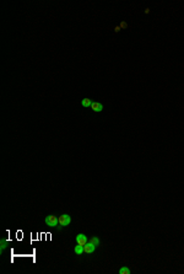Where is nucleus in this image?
<instances>
[{"label": "nucleus", "instance_id": "3", "mask_svg": "<svg viewBox=\"0 0 184 274\" xmlns=\"http://www.w3.org/2000/svg\"><path fill=\"white\" fill-rule=\"evenodd\" d=\"M87 242H89V239L85 234H78L76 235V244H79L81 246H85Z\"/></svg>", "mask_w": 184, "mask_h": 274}, {"label": "nucleus", "instance_id": "6", "mask_svg": "<svg viewBox=\"0 0 184 274\" xmlns=\"http://www.w3.org/2000/svg\"><path fill=\"white\" fill-rule=\"evenodd\" d=\"M74 252L76 253V255H79V256L82 255V253H85V252H84V246H81V245L78 244V245L74 247Z\"/></svg>", "mask_w": 184, "mask_h": 274}, {"label": "nucleus", "instance_id": "11", "mask_svg": "<svg viewBox=\"0 0 184 274\" xmlns=\"http://www.w3.org/2000/svg\"><path fill=\"white\" fill-rule=\"evenodd\" d=\"M126 27H128L126 22H122V23H120V28H126Z\"/></svg>", "mask_w": 184, "mask_h": 274}, {"label": "nucleus", "instance_id": "4", "mask_svg": "<svg viewBox=\"0 0 184 274\" xmlns=\"http://www.w3.org/2000/svg\"><path fill=\"white\" fill-rule=\"evenodd\" d=\"M96 247H97V246H95L93 244H92V242L89 241L87 244L84 246V252H85V253H93L95 250H96Z\"/></svg>", "mask_w": 184, "mask_h": 274}, {"label": "nucleus", "instance_id": "1", "mask_svg": "<svg viewBox=\"0 0 184 274\" xmlns=\"http://www.w3.org/2000/svg\"><path fill=\"white\" fill-rule=\"evenodd\" d=\"M44 223L49 227H57L59 224V218H57V215H54V214H50L44 218Z\"/></svg>", "mask_w": 184, "mask_h": 274}, {"label": "nucleus", "instance_id": "2", "mask_svg": "<svg viewBox=\"0 0 184 274\" xmlns=\"http://www.w3.org/2000/svg\"><path fill=\"white\" fill-rule=\"evenodd\" d=\"M71 223V216L69 214H63L59 216V225L60 226H69Z\"/></svg>", "mask_w": 184, "mask_h": 274}, {"label": "nucleus", "instance_id": "7", "mask_svg": "<svg viewBox=\"0 0 184 274\" xmlns=\"http://www.w3.org/2000/svg\"><path fill=\"white\" fill-rule=\"evenodd\" d=\"M92 103H93V102L91 101V99H82V101H81V105H82V107H85V108L91 107Z\"/></svg>", "mask_w": 184, "mask_h": 274}, {"label": "nucleus", "instance_id": "12", "mask_svg": "<svg viewBox=\"0 0 184 274\" xmlns=\"http://www.w3.org/2000/svg\"><path fill=\"white\" fill-rule=\"evenodd\" d=\"M114 31H115V32H119V31H120V26H118V27H115Z\"/></svg>", "mask_w": 184, "mask_h": 274}, {"label": "nucleus", "instance_id": "5", "mask_svg": "<svg viewBox=\"0 0 184 274\" xmlns=\"http://www.w3.org/2000/svg\"><path fill=\"white\" fill-rule=\"evenodd\" d=\"M91 108H92V111H93V112L100 113V112L103 111V105L100 103V102H93V103H92V106H91Z\"/></svg>", "mask_w": 184, "mask_h": 274}, {"label": "nucleus", "instance_id": "10", "mask_svg": "<svg viewBox=\"0 0 184 274\" xmlns=\"http://www.w3.org/2000/svg\"><path fill=\"white\" fill-rule=\"evenodd\" d=\"M130 269L128 267H122L120 269H119V274H130Z\"/></svg>", "mask_w": 184, "mask_h": 274}, {"label": "nucleus", "instance_id": "9", "mask_svg": "<svg viewBox=\"0 0 184 274\" xmlns=\"http://www.w3.org/2000/svg\"><path fill=\"white\" fill-rule=\"evenodd\" d=\"M90 242H92L95 246H100V239L97 236H93V237H91L90 239Z\"/></svg>", "mask_w": 184, "mask_h": 274}, {"label": "nucleus", "instance_id": "8", "mask_svg": "<svg viewBox=\"0 0 184 274\" xmlns=\"http://www.w3.org/2000/svg\"><path fill=\"white\" fill-rule=\"evenodd\" d=\"M6 247H8V242H6V240H5V239H1V242H0V251H4L5 248H6Z\"/></svg>", "mask_w": 184, "mask_h": 274}]
</instances>
